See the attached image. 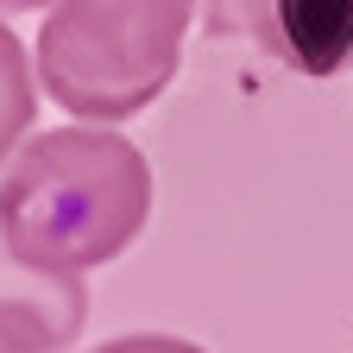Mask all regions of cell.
Here are the masks:
<instances>
[{"instance_id":"6da1fadb","label":"cell","mask_w":353,"mask_h":353,"mask_svg":"<svg viewBox=\"0 0 353 353\" xmlns=\"http://www.w3.org/2000/svg\"><path fill=\"white\" fill-rule=\"evenodd\" d=\"M152 221V164L114 126L26 132L0 170V246L38 272H95Z\"/></svg>"},{"instance_id":"7a4b0ae2","label":"cell","mask_w":353,"mask_h":353,"mask_svg":"<svg viewBox=\"0 0 353 353\" xmlns=\"http://www.w3.org/2000/svg\"><path fill=\"white\" fill-rule=\"evenodd\" d=\"M202 0H57L38 26V88L76 120H132L145 114L176 63Z\"/></svg>"},{"instance_id":"3957f363","label":"cell","mask_w":353,"mask_h":353,"mask_svg":"<svg viewBox=\"0 0 353 353\" xmlns=\"http://www.w3.org/2000/svg\"><path fill=\"white\" fill-rule=\"evenodd\" d=\"M202 26L221 38H252L290 76L353 70V0H202Z\"/></svg>"},{"instance_id":"277c9868","label":"cell","mask_w":353,"mask_h":353,"mask_svg":"<svg viewBox=\"0 0 353 353\" xmlns=\"http://www.w3.org/2000/svg\"><path fill=\"white\" fill-rule=\"evenodd\" d=\"M82 272H38L0 246V353H57L82 334Z\"/></svg>"},{"instance_id":"5b68a950","label":"cell","mask_w":353,"mask_h":353,"mask_svg":"<svg viewBox=\"0 0 353 353\" xmlns=\"http://www.w3.org/2000/svg\"><path fill=\"white\" fill-rule=\"evenodd\" d=\"M32 114H38V70H32V51L19 44V32L0 19V164L19 152V139L32 132Z\"/></svg>"},{"instance_id":"8992f818","label":"cell","mask_w":353,"mask_h":353,"mask_svg":"<svg viewBox=\"0 0 353 353\" xmlns=\"http://www.w3.org/2000/svg\"><path fill=\"white\" fill-rule=\"evenodd\" d=\"M101 353H208V347L176 341V334H120V341H108Z\"/></svg>"},{"instance_id":"52a82bcc","label":"cell","mask_w":353,"mask_h":353,"mask_svg":"<svg viewBox=\"0 0 353 353\" xmlns=\"http://www.w3.org/2000/svg\"><path fill=\"white\" fill-rule=\"evenodd\" d=\"M57 0H0V13H51Z\"/></svg>"}]
</instances>
